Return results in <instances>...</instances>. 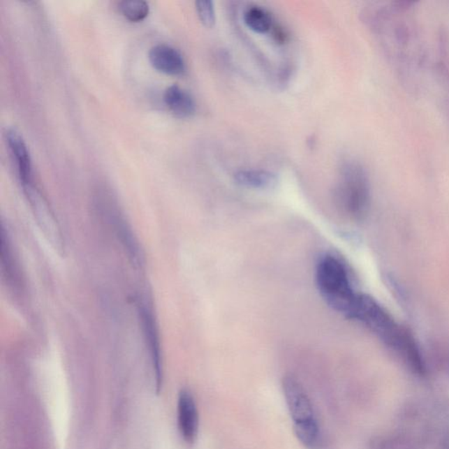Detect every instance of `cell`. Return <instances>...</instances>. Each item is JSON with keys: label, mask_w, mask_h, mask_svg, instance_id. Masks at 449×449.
Returning a JSON list of instances; mask_svg holds the SVG:
<instances>
[{"label": "cell", "mask_w": 449, "mask_h": 449, "mask_svg": "<svg viewBox=\"0 0 449 449\" xmlns=\"http://www.w3.org/2000/svg\"><path fill=\"white\" fill-rule=\"evenodd\" d=\"M235 180L242 187L255 190L272 189L279 182L276 174L263 170H240L235 175Z\"/></svg>", "instance_id": "cell-10"}, {"label": "cell", "mask_w": 449, "mask_h": 449, "mask_svg": "<svg viewBox=\"0 0 449 449\" xmlns=\"http://www.w3.org/2000/svg\"><path fill=\"white\" fill-rule=\"evenodd\" d=\"M177 420L184 441L193 442L198 434V413L194 397L186 390H182L178 397Z\"/></svg>", "instance_id": "cell-5"}, {"label": "cell", "mask_w": 449, "mask_h": 449, "mask_svg": "<svg viewBox=\"0 0 449 449\" xmlns=\"http://www.w3.org/2000/svg\"><path fill=\"white\" fill-rule=\"evenodd\" d=\"M149 59L154 68L170 76H179L185 71V61L179 51L175 47L159 44L149 53Z\"/></svg>", "instance_id": "cell-6"}, {"label": "cell", "mask_w": 449, "mask_h": 449, "mask_svg": "<svg viewBox=\"0 0 449 449\" xmlns=\"http://www.w3.org/2000/svg\"><path fill=\"white\" fill-rule=\"evenodd\" d=\"M23 188L34 219L44 237L59 255H64L65 246L63 233L54 217L52 209L41 191L34 186L33 183L23 185Z\"/></svg>", "instance_id": "cell-3"}, {"label": "cell", "mask_w": 449, "mask_h": 449, "mask_svg": "<svg viewBox=\"0 0 449 449\" xmlns=\"http://www.w3.org/2000/svg\"><path fill=\"white\" fill-rule=\"evenodd\" d=\"M243 20L249 29L258 34H266L272 27V16L260 6H250L246 10Z\"/></svg>", "instance_id": "cell-11"}, {"label": "cell", "mask_w": 449, "mask_h": 449, "mask_svg": "<svg viewBox=\"0 0 449 449\" xmlns=\"http://www.w3.org/2000/svg\"><path fill=\"white\" fill-rule=\"evenodd\" d=\"M163 99L167 108L178 118H190L196 112L193 96L178 85H171L167 88Z\"/></svg>", "instance_id": "cell-9"}, {"label": "cell", "mask_w": 449, "mask_h": 449, "mask_svg": "<svg viewBox=\"0 0 449 449\" xmlns=\"http://www.w3.org/2000/svg\"><path fill=\"white\" fill-rule=\"evenodd\" d=\"M446 83H447L449 85V80L447 82H446Z\"/></svg>", "instance_id": "cell-15"}, {"label": "cell", "mask_w": 449, "mask_h": 449, "mask_svg": "<svg viewBox=\"0 0 449 449\" xmlns=\"http://www.w3.org/2000/svg\"><path fill=\"white\" fill-rule=\"evenodd\" d=\"M196 9L200 22L207 27L214 26L216 15L214 3L209 0H200L196 2Z\"/></svg>", "instance_id": "cell-13"}, {"label": "cell", "mask_w": 449, "mask_h": 449, "mask_svg": "<svg viewBox=\"0 0 449 449\" xmlns=\"http://www.w3.org/2000/svg\"><path fill=\"white\" fill-rule=\"evenodd\" d=\"M6 136L22 185L32 183V161L25 140L22 135L13 128L8 129Z\"/></svg>", "instance_id": "cell-8"}, {"label": "cell", "mask_w": 449, "mask_h": 449, "mask_svg": "<svg viewBox=\"0 0 449 449\" xmlns=\"http://www.w3.org/2000/svg\"><path fill=\"white\" fill-rule=\"evenodd\" d=\"M437 50L439 60L449 61V27L446 25L439 27L437 31Z\"/></svg>", "instance_id": "cell-14"}, {"label": "cell", "mask_w": 449, "mask_h": 449, "mask_svg": "<svg viewBox=\"0 0 449 449\" xmlns=\"http://www.w3.org/2000/svg\"><path fill=\"white\" fill-rule=\"evenodd\" d=\"M316 284L325 303L347 318L358 293L353 289L344 263L334 256H324L317 266Z\"/></svg>", "instance_id": "cell-1"}, {"label": "cell", "mask_w": 449, "mask_h": 449, "mask_svg": "<svg viewBox=\"0 0 449 449\" xmlns=\"http://www.w3.org/2000/svg\"><path fill=\"white\" fill-rule=\"evenodd\" d=\"M336 204L344 214L360 219L370 205V184L365 167L356 161H348L341 168L334 190Z\"/></svg>", "instance_id": "cell-2"}, {"label": "cell", "mask_w": 449, "mask_h": 449, "mask_svg": "<svg viewBox=\"0 0 449 449\" xmlns=\"http://www.w3.org/2000/svg\"><path fill=\"white\" fill-rule=\"evenodd\" d=\"M119 12L126 19L132 22L145 20L149 13V6L142 0H125L119 4Z\"/></svg>", "instance_id": "cell-12"}, {"label": "cell", "mask_w": 449, "mask_h": 449, "mask_svg": "<svg viewBox=\"0 0 449 449\" xmlns=\"http://www.w3.org/2000/svg\"><path fill=\"white\" fill-rule=\"evenodd\" d=\"M283 390L294 427L317 422L313 404L300 382L291 376H286L283 380Z\"/></svg>", "instance_id": "cell-4"}, {"label": "cell", "mask_w": 449, "mask_h": 449, "mask_svg": "<svg viewBox=\"0 0 449 449\" xmlns=\"http://www.w3.org/2000/svg\"><path fill=\"white\" fill-rule=\"evenodd\" d=\"M140 315L142 318L144 332H145L147 346H149L150 355L153 363L154 373H155L157 392H160L163 385V365L161 358V348L159 332L156 322L154 321L152 311L147 307H140Z\"/></svg>", "instance_id": "cell-7"}]
</instances>
